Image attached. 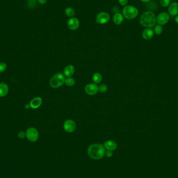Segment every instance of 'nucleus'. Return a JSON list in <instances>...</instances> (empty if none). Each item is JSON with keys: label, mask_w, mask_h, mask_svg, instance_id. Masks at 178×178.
Here are the masks:
<instances>
[{"label": "nucleus", "mask_w": 178, "mask_h": 178, "mask_svg": "<svg viewBox=\"0 0 178 178\" xmlns=\"http://www.w3.org/2000/svg\"><path fill=\"white\" fill-rule=\"evenodd\" d=\"M110 19V15L107 12L100 13L96 17V22L98 24L103 25L107 23Z\"/></svg>", "instance_id": "obj_6"}, {"label": "nucleus", "mask_w": 178, "mask_h": 178, "mask_svg": "<svg viewBox=\"0 0 178 178\" xmlns=\"http://www.w3.org/2000/svg\"><path fill=\"white\" fill-rule=\"evenodd\" d=\"M42 98L40 97H36L32 99L30 102V106L32 109H36L40 107V106L42 104Z\"/></svg>", "instance_id": "obj_11"}, {"label": "nucleus", "mask_w": 178, "mask_h": 178, "mask_svg": "<svg viewBox=\"0 0 178 178\" xmlns=\"http://www.w3.org/2000/svg\"><path fill=\"white\" fill-rule=\"evenodd\" d=\"M85 92L89 95H94L98 93V86L94 83H89L84 88Z\"/></svg>", "instance_id": "obj_9"}, {"label": "nucleus", "mask_w": 178, "mask_h": 178, "mask_svg": "<svg viewBox=\"0 0 178 178\" xmlns=\"http://www.w3.org/2000/svg\"><path fill=\"white\" fill-rule=\"evenodd\" d=\"M163 29L162 26L159 25H157L155 26L154 32L157 35H160L163 32Z\"/></svg>", "instance_id": "obj_21"}, {"label": "nucleus", "mask_w": 178, "mask_h": 178, "mask_svg": "<svg viewBox=\"0 0 178 178\" xmlns=\"http://www.w3.org/2000/svg\"><path fill=\"white\" fill-rule=\"evenodd\" d=\"M154 32L151 28H146L143 31L142 36L145 40H150L154 36Z\"/></svg>", "instance_id": "obj_13"}, {"label": "nucleus", "mask_w": 178, "mask_h": 178, "mask_svg": "<svg viewBox=\"0 0 178 178\" xmlns=\"http://www.w3.org/2000/svg\"><path fill=\"white\" fill-rule=\"evenodd\" d=\"M75 72V68L72 65H68L64 70V74L66 77H71Z\"/></svg>", "instance_id": "obj_15"}, {"label": "nucleus", "mask_w": 178, "mask_h": 178, "mask_svg": "<svg viewBox=\"0 0 178 178\" xmlns=\"http://www.w3.org/2000/svg\"><path fill=\"white\" fill-rule=\"evenodd\" d=\"M9 91V86L5 82L0 83V98L4 97L7 95Z\"/></svg>", "instance_id": "obj_14"}, {"label": "nucleus", "mask_w": 178, "mask_h": 178, "mask_svg": "<svg viewBox=\"0 0 178 178\" xmlns=\"http://www.w3.org/2000/svg\"><path fill=\"white\" fill-rule=\"evenodd\" d=\"M28 6H30L31 7H34V6L36 4V0H28Z\"/></svg>", "instance_id": "obj_26"}, {"label": "nucleus", "mask_w": 178, "mask_h": 178, "mask_svg": "<svg viewBox=\"0 0 178 178\" xmlns=\"http://www.w3.org/2000/svg\"><path fill=\"white\" fill-rule=\"evenodd\" d=\"M113 20L115 24L117 25H120L123 23V16L120 13H116L113 16Z\"/></svg>", "instance_id": "obj_17"}, {"label": "nucleus", "mask_w": 178, "mask_h": 178, "mask_svg": "<svg viewBox=\"0 0 178 178\" xmlns=\"http://www.w3.org/2000/svg\"><path fill=\"white\" fill-rule=\"evenodd\" d=\"M92 80L95 84L100 83L102 81V76L99 73H95L92 76Z\"/></svg>", "instance_id": "obj_18"}, {"label": "nucleus", "mask_w": 178, "mask_h": 178, "mask_svg": "<svg viewBox=\"0 0 178 178\" xmlns=\"http://www.w3.org/2000/svg\"><path fill=\"white\" fill-rule=\"evenodd\" d=\"M80 26V22L78 19L76 17H71L68 19L67 26L71 30H76Z\"/></svg>", "instance_id": "obj_10"}, {"label": "nucleus", "mask_w": 178, "mask_h": 178, "mask_svg": "<svg viewBox=\"0 0 178 178\" xmlns=\"http://www.w3.org/2000/svg\"><path fill=\"white\" fill-rule=\"evenodd\" d=\"M140 22L141 25L145 28H153L156 24V16L153 12L146 11L142 14Z\"/></svg>", "instance_id": "obj_2"}, {"label": "nucleus", "mask_w": 178, "mask_h": 178, "mask_svg": "<svg viewBox=\"0 0 178 178\" xmlns=\"http://www.w3.org/2000/svg\"><path fill=\"white\" fill-rule=\"evenodd\" d=\"M120 4L122 6H126L128 2V0H118Z\"/></svg>", "instance_id": "obj_27"}, {"label": "nucleus", "mask_w": 178, "mask_h": 178, "mask_svg": "<svg viewBox=\"0 0 178 178\" xmlns=\"http://www.w3.org/2000/svg\"><path fill=\"white\" fill-rule=\"evenodd\" d=\"M105 148L101 144H93L91 145L88 149V154L92 159L101 160L104 156Z\"/></svg>", "instance_id": "obj_1"}, {"label": "nucleus", "mask_w": 178, "mask_h": 178, "mask_svg": "<svg viewBox=\"0 0 178 178\" xmlns=\"http://www.w3.org/2000/svg\"><path fill=\"white\" fill-rule=\"evenodd\" d=\"M18 137L20 139H24L25 137H26V132H24V131H22L19 132L18 133Z\"/></svg>", "instance_id": "obj_25"}, {"label": "nucleus", "mask_w": 178, "mask_h": 178, "mask_svg": "<svg viewBox=\"0 0 178 178\" xmlns=\"http://www.w3.org/2000/svg\"><path fill=\"white\" fill-rule=\"evenodd\" d=\"M175 23L178 24V15L175 16Z\"/></svg>", "instance_id": "obj_31"}, {"label": "nucleus", "mask_w": 178, "mask_h": 178, "mask_svg": "<svg viewBox=\"0 0 178 178\" xmlns=\"http://www.w3.org/2000/svg\"><path fill=\"white\" fill-rule=\"evenodd\" d=\"M170 15L167 13L163 12L160 13L157 16H156V22L158 25L163 26L169 22Z\"/></svg>", "instance_id": "obj_7"}, {"label": "nucleus", "mask_w": 178, "mask_h": 178, "mask_svg": "<svg viewBox=\"0 0 178 178\" xmlns=\"http://www.w3.org/2000/svg\"><path fill=\"white\" fill-rule=\"evenodd\" d=\"M105 154H106V156L108 157H111L113 156V154L112 151L109 150H107V151L105 152Z\"/></svg>", "instance_id": "obj_28"}, {"label": "nucleus", "mask_w": 178, "mask_h": 178, "mask_svg": "<svg viewBox=\"0 0 178 178\" xmlns=\"http://www.w3.org/2000/svg\"><path fill=\"white\" fill-rule=\"evenodd\" d=\"M173 1H174V0H173Z\"/></svg>", "instance_id": "obj_34"}, {"label": "nucleus", "mask_w": 178, "mask_h": 178, "mask_svg": "<svg viewBox=\"0 0 178 178\" xmlns=\"http://www.w3.org/2000/svg\"><path fill=\"white\" fill-rule=\"evenodd\" d=\"M142 2H144V3H148V2H150L151 0H141Z\"/></svg>", "instance_id": "obj_32"}, {"label": "nucleus", "mask_w": 178, "mask_h": 178, "mask_svg": "<svg viewBox=\"0 0 178 178\" xmlns=\"http://www.w3.org/2000/svg\"><path fill=\"white\" fill-rule=\"evenodd\" d=\"M112 12L115 13V14L118 13L119 12V9L117 7H113V9H112Z\"/></svg>", "instance_id": "obj_29"}, {"label": "nucleus", "mask_w": 178, "mask_h": 178, "mask_svg": "<svg viewBox=\"0 0 178 178\" xmlns=\"http://www.w3.org/2000/svg\"><path fill=\"white\" fill-rule=\"evenodd\" d=\"M138 14L137 8L132 5H126L123 9V17L128 19H133L136 18Z\"/></svg>", "instance_id": "obj_4"}, {"label": "nucleus", "mask_w": 178, "mask_h": 178, "mask_svg": "<svg viewBox=\"0 0 178 178\" xmlns=\"http://www.w3.org/2000/svg\"><path fill=\"white\" fill-rule=\"evenodd\" d=\"M38 2L41 4H45L47 2V0H38Z\"/></svg>", "instance_id": "obj_30"}, {"label": "nucleus", "mask_w": 178, "mask_h": 178, "mask_svg": "<svg viewBox=\"0 0 178 178\" xmlns=\"http://www.w3.org/2000/svg\"><path fill=\"white\" fill-rule=\"evenodd\" d=\"M7 68V65L4 62L0 63V73H2L5 71Z\"/></svg>", "instance_id": "obj_24"}, {"label": "nucleus", "mask_w": 178, "mask_h": 178, "mask_svg": "<svg viewBox=\"0 0 178 178\" xmlns=\"http://www.w3.org/2000/svg\"><path fill=\"white\" fill-rule=\"evenodd\" d=\"M25 107L26 109H29V108L30 107V105H25Z\"/></svg>", "instance_id": "obj_33"}, {"label": "nucleus", "mask_w": 178, "mask_h": 178, "mask_svg": "<svg viewBox=\"0 0 178 178\" xmlns=\"http://www.w3.org/2000/svg\"><path fill=\"white\" fill-rule=\"evenodd\" d=\"M104 146L107 150H115L117 148V144L116 142L113 140H108L106 141L104 144Z\"/></svg>", "instance_id": "obj_16"}, {"label": "nucleus", "mask_w": 178, "mask_h": 178, "mask_svg": "<svg viewBox=\"0 0 178 178\" xmlns=\"http://www.w3.org/2000/svg\"><path fill=\"white\" fill-rule=\"evenodd\" d=\"M98 86V91L101 93H105L108 90V86L105 84H102Z\"/></svg>", "instance_id": "obj_22"}, {"label": "nucleus", "mask_w": 178, "mask_h": 178, "mask_svg": "<svg viewBox=\"0 0 178 178\" xmlns=\"http://www.w3.org/2000/svg\"><path fill=\"white\" fill-rule=\"evenodd\" d=\"M65 14L68 17H73L75 15V11L74 9L71 7H67L65 10Z\"/></svg>", "instance_id": "obj_19"}, {"label": "nucleus", "mask_w": 178, "mask_h": 178, "mask_svg": "<svg viewBox=\"0 0 178 178\" xmlns=\"http://www.w3.org/2000/svg\"><path fill=\"white\" fill-rule=\"evenodd\" d=\"M65 76L61 73H57L53 76L49 80V85L52 88L56 89L62 86L65 83Z\"/></svg>", "instance_id": "obj_3"}, {"label": "nucleus", "mask_w": 178, "mask_h": 178, "mask_svg": "<svg viewBox=\"0 0 178 178\" xmlns=\"http://www.w3.org/2000/svg\"><path fill=\"white\" fill-rule=\"evenodd\" d=\"M26 138L29 141L35 142L39 138V133L38 130L34 127H30L26 131Z\"/></svg>", "instance_id": "obj_5"}, {"label": "nucleus", "mask_w": 178, "mask_h": 178, "mask_svg": "<svg viewBox=\"0 0 178 178\" xmlns=\"http://www.w3.org/2000/svg\"><path fill=\"white\" fill-rule=\"evenodd\" d=\"M168 14L171 16H176L178 15V3L173 2L168 7Z\"/></svg>", "instance_id": "obj_12"}, {"label": "nucleus", "mask_w": 178, "mask_h": 178, "mask_svg": "<svg viewBox=\"0 0 178 178\" xmlns=\"http://www.w3.org/2000/svg\"><path fill=\"white\" fill-rule=\"evenodd\" d=\"M63 127L66 132L68 133H72L75 131L77 125L74 120L68 119L66 120L64 123Z\"/></svg>", "instance_id": "obj_8"}, {"label": "nucleus", "mask_w": 178, "mask_h": 178, "mask_svg": "<svg viewBox=\"0 0 178 178\" xmlns=\"http://www.w3.org/2000/svg\"><path fill=\"white\" fill-rule=\"evenodd\" d=\"M76 83V81L72 77H67L65 79V83L66 84V86H74Z\"/></svg>", "instance_id": "obj_20"}, {"label": "nucleus", "mask_w": 178, "mask_h": 178, "mask_svg": "<svg viewBox=\"0 0 178 178\" xmlns=\"http://www.w3.org/2000/svg\"><path fill=\"white\" fill-rule=\"evenodd\" d=\"M160 4L163 7H168L170 4V0H160Z\"/></svg>", "instance_id": "obj_23"}]
</instances>
